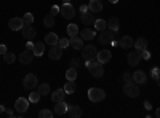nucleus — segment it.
Masks as SVG:
<instances>
[{
    "label": "nucleus",
    "instance_id": "nucleus-8",
    "mask_svg": "<svg viewBox=\"0 0 160 118\" xmlns=\"http://www.w3.org/2000/svg\"><path fill=\"white\" fill-rule=\"evenodd\" d=\"M28 109H29V99H26V97H18L16 102H15V110H16L18 113H24Z\"/></svg>",
    "mask_w": 160,
    "mask_h": 118
},
{
    "label": "nucleus",
    "instance_id": "nucleus-10",
    "mask_svg": "<svg viewBox=\"0 0 160 118\" xmlns=\"http://www.w3.org/2000/svg\"><path fill=\"white\" fill-rule=\"evenodd\" d=\"M34 53H32V50H24L22 53L19 54V62L21 64H31L34 61Z\"/></svg>",
    "mask_w": 160,
    "mask_h": 118
},
{
    "label": "nucleus",
    "instance_id": "nucleus-29",
    "mask_svg": "<svg viewBox=\"0 0 160 118\" xmlns=\"http://www.w3.org/2000/svg\"><path fill=\"white\" fill-rule=\"evenodd\" d=\"M37 91H38L40 96H47V94H50V85H48V83L38 85V86H37Z\"/></svg>",
    "mask_w": 160,
    "mask_h": 118
},
{
    "label": "nucleus",
    "instance_id": "nucleus-2",
    "mask_svg": "<svg viewBox=\"0 0 160 118\" xmlns=\"http://www.w3.org/2000/svg\"><path fill=\"white\" fill-rule=\"evenodd\" d=\"M88 99L91 102H101L106 99V91L101 88H90L88 89Z\"/></svg>",
    "mask_w": 160,
    "mask_h": 118
},
{
    "label": "nucleus",
    "instance_id": "nucleus-41",
    "mask_svg": "<svg viewBox=\"0 0 160 118\" xmlns=\"http://www.w3.org/2000/svg\"><path fill=\"white\" fill-rule=\"evenodd\" d=\"M131 80H133V75H131L130 72H125V73H123V82L128 83V82H131Z\"/></svg>",
    "mask_w": 160,
    "mask_h": 118
},
{
    "label": "nucleus",
    "instance_id": "nucleus-34",
    "mask_svg": "<svg viewBox=\"0 0 160 118\" xmlns=\"http://www.w3.org/2000/svg\"><path fill=\"white\" fill-rule=\"evenodd\" d=\"M22 22H24V26H32V22H34L32 13H26V15L22 16Z\"/></svg>",
    "mask_w": 160,
    "mask_h": 118
},
{
    "label": "nucleus",
    "instance_id": "nucleus-26",
    "mask_svg": "<svg viewBox=\"0 0 160 118\" xmlns=\"http://www.w3.org/2000/svg\"><path fill=\"white\" fill-rule=\"evenodd\" d=\"M135 50H138V51H142V50H148V40H146L144 37H139L138 40H135Z\"/></svg>",
    "mask_w": 160,
    "mask_h": 118
},
{
    "label": "nucleus",
    "instance_id": "nucleus-39",
    "mask_svg": "<svg viewBox=\"0 0 160 118\" xmlns=\"http://www.w3.org/2000/svg\"><path fill=\"white\" fill-rule=\"evenodd\" d=\"M141 59H144V61H149L151 59V53H149L148 50H142L141 51Z\"/></svg>",
    "mask_w": 160,
    "mask_h": 118
},
{
    "label": "nucleus",
    "instance_id": "nucleus-32",
    "mask_svg": "<svg viewBox=\"0 0 160 118\" xmlns=\"http://www.w3.org/2000/svg\"><path fill=\"white\" fill-rule=\"evenodd\" d=\"M106 27H108V22H106L104 19H96L95 21V31H104Z\"/></svg>",
    "mask_w": 160,
    "mask_h": 118
},
{
    "label": "nucleus",
    "instance_id": "nucleus-53",
    "mask_svg": "<svg viewBox=\"0 0 160 118\" xmlns=\"http://www.w3.org/2000/svg\"><path fill=\"white\" fill-rule=\"evenodd\" d=\"M109 2H111V3H117V2H118V0H109Z\"/></svg>",
    "mask_w": 160,
    "mask_h": 118
},
{
    "label": "nucleus",
    "instance_id": "nucleus-25",
    "mask_svg": "<svg viewBox=\"0 0 160 118\" xmlns=\"http://www.w3.org/2000/svg\"><path fill=\"white\" fill-rule=\"evenodd\" d=\"M82 109H80L78 106H71L69 109H68V115L71 116V118H78V116H82Z\"/></svg>",
    "mask_w": 160,
    "mask_h": 118
},
{
    "label": "nucleus",
    "instance_id": "nucleus-7",
    "mask_svg": "<svg viewBox=\"0 0 160 118\" xmlns=\"http://www.w3.org/2000/svg\"><path fill=\"white\" fill-rule=\"evenodd\" d=\"M127 62L131 65V67H136V65L141 62V51L138 50H133L127 54Z\"/></svg>",
    "mask_w": 160,
    "mask_h": 118
},
{
    "label": "nucleus",
    "instance_id": "nucleus-16",
    "mask_svg": "<svg viewBox=\"0 0 160 118\" xmlns=\"http://www.w3.org/2000/svg\"><path fill=\"white\" fill-rule=\"evenodd\" d=\"M80 37H82L85 42H90V40H93V38L96 37V31H93V29H90V27L82 29V31H80Z\"/></svg>",
    "mask_w": 160,
    "mask_h": 118
},
{
    "label": "nucleus",
    "instance_id": "nucleus-21",
    "mask_svg": "<svg viewBox=\"0 0 160 118\" xmlns=\"http://www.w3.org/2000/svg\"><path fill=\"white\" fill-rule=\"evenodd\" d=\"M80 19H82V22L83 24H87V26H90V24H95V18H93V13L88 10V11H85V13H80Z\"/></svg>",
    "mask_w": 160,
    "mask_h": 118
},
{
    "label": "nucleus",
    "instance_id": "nucleus-22",
    "mask_svg": "<svg viewBox=\"0 0 160 118\" xmlns=\"http://www.w3.org/2000/svg\"><path fill=\"white\" fill-rule=\"evenodd\" d=\"M32 53H34V56H35V58H40V56H43V53H45V43H42V42H38V43H34Z\"/></svg>",
    "mask_w": 160,
    "mask_h": 118
},
{
    "label": "nucleus",
    "instance_id": "nucleus-3",
    "mask_svg": "<svg viewBox=\"0 0 160 118\" xmlns=\"http://www.w3.org/2000/svg\"><path fill=\"white\" fill-rule=\"evenodd\" d=\"M98 58V50L93 45H87L82 48V59L83 61H95Z\"/></svg>",
    "mask_w": 160,
    "mask_h": 118
},
{
    "label": "nucleus",
    "instance_id": "nucleus-5",
    "mask_svg": "<svg viewBox=\"0 0 160 118\" xmlns=\"http://www.w3.org/2000/svg\"><path fill=\"white\" fill-rule=\"evenodd\" d=\"M123 93L128 96V97H138L139 96V88H138V85L135 83V82H128V83H125L123 85Z\"/></svg>",
    "mask_w": 160,
    "mask_h": 118
},
{
    "label": "nucleus",
    "instance_id": "nucleus-1",
    "mask_svg": "<svg viewBox=\"0 0 160 118\" xmlns=\"http://www.w3.org/2000/svg\"><path fill=\"white\" fill-rule=\"evenodd\" d=\"M85 65H87L88 72L95 78H101L104 75V67H102L104 64H101L98 59H95V61H85Z\"/></svg>",
    "mask_w": 160,
    "mask_h": 118
},
{
    "label": "nucleus",
    "instance_id": "nucleus-48",
    "mask_svg": "<svg viewBox=\"0 0 160 118\" xmlns=\"http://www.w3.org/2000/svg\"><path fill=\"white\" fill-rule=\"evenodd\" d=\"M144 107H146V109H148V110H151V109H152V107H151V102H148V101H146V102H144Z\"/></svg>",
    "mask_w": 160,
    "mask_h": 118
},
{
    "label": "nucleus",
    "instance_id": "nucleus-19",
    "mask_svg": "<svg viewBox=\"0 0 160 118\" xmlns=\"http://www.w3.org/2000/svg\"><path fill=\"white\" fill-rule=\"evenodd\" d=\"M66 94H68V93L64 91V88H59V89H56L55 93L51 94V101L55 102V104H56V102H61V101L66 99Z\"/></svg>",
    "mask_w": 160,
    "mask_h": 118
},
{
    "label": "nucleus",
    "instance_id": "nucleus-46",
    "mask_svg": "<svg viewBox=\"0 0 160 118\" xmlns=\"http://www.w3.org/2000/svg\"><path fill=\"white\" fill-rule=\"evenodd\" d=\"M34 48V43H31V40H28V43H26V50H32Z\"/></svg>",
    "mask_w": 160,
    "mask_h": 118
},
{
    "label": "nucleus",
    "instance_id": "nucleus-9",
    "mask_svg": "<svg viewBox=\"0 0 160 118\" xmlns=\"http://www.w3.org/2000/svg\"><path fill=\"white\" fill-rule=\"evenodd\" d=\"M22 86L26 89H34L37 86V77L34 73H28L24 77V80H22Z\"/></svg>",
    "mask_w": 160,
    "mask_h": 118
},
{
    "label": "nucleus",
    "instance_id": "nucleus-44",
    "mask_svg": "<svg viewBox=\"0 0 160 118\" xmlns=\"http://www.w3.org/2000/svg\"><path fill=\"white\" fill-rule=\"evenodd\" d=\"M5 53H7V46H5V45H0V54L3 56Z\"/></svg>",
    "mask_w": 160,
    "mask_h": 118
},
{
    "label": "nucleus",
    "instance_id": "nucleus-6",
    "mask_svg": "<svg viewBox=\"0 0 160 118\" xmlns=\"http://www.w3.org/2000/svg\"><path fill=\"white\" fill-rule=\"evenodd\" d=\"M59 15H61L62 18H66V19H72V18L75 16V8H74L71 3H64V5H61V8H59Z\"/></svg>",
    "mask_w": 160,
    "mask_h": 118
},
{
    "label": "nucleus",
    "instance_id": "nucleus-4",
    "mask_svg": "<svg viewBox=\"0 0 160 118\" xmlns=\"http://www.w3.org/2000/svg\"><path fill=\"white\" fill-rule=\"evenodd\" d=\"M114 37H115V32H114V31H111V29L108 27V29H104V31H101V32H99L98 40H99V43H102V45H106V43H111V45H112Z\"/></svg>",
    "mask_w": 160,
    "mask_h": 118
},
{
    "label": "nucleus",
    "instance_id": "nucleus-14",
    "mask_svg": "<svg viewBox=\"0 0 160 118\" xmlns=\"http://www.w3.org/2000/svg\"><path fill=\"white\" fill-rule=\"evenodd\" d=\"M48 56H50L51 59H55V61L61 59V56H62V48H59L58 45H53V46L50 48V51H48Z\"/></svg>",
    "mask_w": 160,
    "mask_h": 118
},
{
    "label": "nucleus",
    "instance_id": "nucleus-15",
    "mask_svg": "<svg viewBox=\"0 0 160 118\" xmlns=\"http://www.w3.org/2000/svg\"><path fill=\"white\" fill-rule=\"evenodd\" d=\"M133 45H135V40H133V38H131V35H123L122 38H120V40H118V46L120 48H131Z\"/></svg>",
    "mask_w": 160,
    "mask_h": 118
},
{
    "label": "nucleus",
    "instance_id": "nucleus-27",
    "mask_svg": "<svg viewBox=\"0 0 160 118\" xmlns=\"http://www.w3.org/2000/svg\"><path fill=\"white\" fill-rule=\"evenodd\" d=\"M75 89H77V86H75V80H68V82H66V85H64V91H66L68 94L75 93Z\"/></svg>",
    "mask_w": 160,
    "mask_h": 118
},
{
    "label": "nucleus",
    "instance_id": "nucleus-20",
    "mask_svg": "<svg viewBox=\"0 0 160 118\" xmlns=\"http://www.w3.org/2000/svg\"><path fill=\"white\" fill-rule=\"evenodd\" d=\"M71 106H68L64 101H61V102H56L55 104V113L56 115H64V113H68V109H69Z\"/></svg>",
    "mask_w": 160,
    "mask_h": 118
},
{
    "label": "nucleus",
    "instance_id": "nucleus-51",
    "mask_svg": "<svg viewBox=\"0 0 160 118\" xmlns=\"http://www.w3.org/2000/svg\"><path fill=\"white\" fill-rule=\"evenodd\" d=\"M155 116H157V118H160V107L157 109V112H155Z\"/></svg>",
    "mask_w": 160,
    "mask_h": 118
},
{
    "label": "nucleus",
    "instance_id": "nucleus-33",
    "mask_svg": "<svg viewBox=\"0 0 160 118\" xmlns=\"http://www.w3.org/2000/svg\"><path fill=\"white\" fill-rule=\"evenodd\" d=\"M43 26L45 27H53L55 26V16H51V15H47L45 18H43Z\"/></svg>",
    "mask_w": 160,
    "mask_h": 118
},
{
    "label": "nucleus",
    "instance_id": "nucleus-11",
    "mask_svg": "<svg viewBox=\"0 0 160 118\" xmlns=\"http://www.w3.org/2000/svg\"><path fill=\"white\" fill-rule=\"evenodd\" d=\"M83 38L80 35H74V37H69V45L74 48V50H82L83 48Z\"/></svg>",
    "mask_w": 160,
    "mask_h": 118
},
{
    "label": "nucleus",
    "instance_id": "nucleus-43",
    "mask_svg": "<svg viewBox=\"0 0 160 118\" xmlns=\"http://www.w3.org/2000/svg\"><path fill=\"white\" fill-rule=\"evenodd\" d=\"M151 75H152L154 78H157V77L160 75V69H158V67H152V70H151Z\"/></svg>",
    "mask_w": 160,
    "mask_h": 118
},
{
    "label": "nucleus",
    "instance_id": "nucleus-50",
    "mask_svg": "<svg viewBox=\"0 0 160 118\" xmlns=\"http://www.w3.org/2000/svg\"><path fill=\"white\" fill-rule=\"evenodd\" d=\"M155 82H157V86H158V88H160V75H158V77H157V78H155Z\"/></svg>",
    "mask_w": 160,
    "mask_h": 118
},
{
    "label": "nucleus",
    "instance_id": "nucleus-24",
    "mask_svg": "<svg viewBox=\"0 0 160 118\" xmlns=\"http://www.w3.org/2000/svg\"><path fill=\"white\" fill-rule=\"evenodd\" d=\"M58 42H59V38H58V35H56L55 32H48V34L45 35V43H48L50 46L58 45Z\"/></svg>",
    "mask_w": 160,
    "mask_h": 118
},
{
    "label": "nucleus",
    "instance_id": "nucleus-13",
    "mask_svg": "<svg viewBox=\"0 0 160 118\" xmlns=\"http://www.w3.org/2000/svg\"><path fill=\"white\" fill-rule=\"evenodd\" d=\"M21 32H22V35H24L26 40H32V38L37 35V31L32 27V26H24V27L21 29Z\"/></svg>",
    "mask_w": 160,
    "mask_h": 118
},
{
    "label": "nucleus",
    "instance_id": "nucleus-52",
    "mask_svg": "<svg viewBox=\"0 0 160 118\" xmlns=\"http://www.w3.org/2000/svg\"><path fill=\"white\" fill-rule=\"evenodd\" d=\"M62 3H71V0H61Z\"/></svg>",
    "mask_w": 160,
    "mask_h": 118
},
{
    "label": "nucleus",
    "instance_id": "nucleus-47",
    "mask_svg": "<svg viewBox=\"0 0 160 118\" xmlns=\"http://www.w3.org/2000/svg\"><path fill=\"white\" fill-rule=\"evenodd\" d=\"M5 113H7L8 116H15V110H5Z\"/></svg>",
    "mask_w": 160,
    "mask_h": 118
},
{
    "label": "nucleus",
    "instance_id": "nucleus-36",
    "mask_svg": "<svg viewBox=\"0 0 160 118\" xmlns=\"http://www.w3.org/2000/svg\"><path fill=\"white\" fill-rule=\"evenodd\" d=\"M53 115H55V113H53L51 110H48V109H42V110L38 112V116L40 118H53Z\"/></svg>",
    "mask_w": 160,
    "mask_h": 118
},
{
    "label": "nucleus",
    "instance_id": "nucleus-40",
    "mask_svg": "<svg viewBox=\"0 0 160 118\" xmlns=\"http://www.w3.org/2000/svg\"><path fill=\"white\" fill-rule=\"evenodd\" d=\"M50 15L56 18V15H59V8H58L56 5H55V7H51V10H50Z\"/></svg>",
    "mask_w": 160,
    "mask_h": 118
},
{
    "label": "nucleus",
    "instance_id": "nucleus-17",
    "mask_svg": "<svg viewBox=\"0 0 160 118\" xmlns=\"http://www.w3.org/2000/svg\"><path fill=\"white\" fill-rule=\"evenodd\" d=\"M111 58H112V53L109 50H102V51H98V61L101 62V64H106V62H109L111 61Z\"/></svg>",
    "mask_w": 160,
    "mask_h": 118
},
{
    "label": "nucleus",
    "instance_id": "nucleus-23",
    "mask_svg": "<svg viewBox=\"0 0 160 118\" xmlns=\"http://www.w3.org/2000/svg\"><path fill=\"white\" fill-rule=\"evenodd\" d=\"M88 10H90L91 13H99V11L102 10V3L99 2V0H90Z\"/></svg>",
    "mask_w": 160,
    "mask_h": 118
},
{
    "label": "nucleus",
    "instance_id": "nucleus-42",
    "mask_svg": "<svg viewBox=\"0 0 160 118\" xmlns=\"http://www.w3.org/2000/svg\"><path fill=\"white\" fill-rule=\"evenodd\" d=\"M80 65V59H77V58H74V59H71V67H74V69H77Z\"/></svg>",
    "mask_w": 160,
    "mask_h": 118
},
{
    "label": "nucleus",
    "instance_id": "nucleus-12",
    "mask_svg": "<svg viewBox=\"0 0 160 118\" xmlns=\"http://www.w3.org/2000/svg\"><path fill=\"white\" fill-rule=\"evenodd\" d=\"M8 27L11 31H21L24 27V22H22V18H11L8 21Z\"/></svg>",
    "mask_w": 160,
    "mask_h": 118
},
{
    "label": "nucleus",
    "instance_id": "nucleus-37",
    "mask_svg": "<svg viewBox=\"0 0 160 118\" xmlns=\"http://www.w3.org/2000/svg\"><path fill=\"white\" fill-rule=\"evenodd\" d=\"M40 97H42V96L38 94V91H32V93L29 94V102H34L35 104V102L40 101Z\"/></svg>",
    "mask_w": 160,
    "mask_h": 118
},
{
    "label": "nucleus",
    "instance_id": "nucleus-38",
    "mask_svg": "<svg viewBox=\"0 0 160 118\" xmlns=\"http://www.w3.org/2000/svg\"><path fill=\"white\" fill-rule=\"evenodd\" d=\"M58 46L62 48V50L68 48V46H69V38H68V37H66V38H61V40L58 42Z\"/></svg>",
    "mask_w": 160,
    "mask_h": 118
},
{
    "label": "nucleus",
    "instance_id": "nucleus-30",
    "mask_svg": "<svg viewBox=\"0 0 160 118\" xmlns=\"http://www.w3.org/2000/svg\"><path fill=\"white\" fill-rule=\"evenodd\" d=\"M66 31H68V35L69 37H74V35H78V26L77 24H69L68 26V29H66Z\"/></svg>",
    "mask_w": 160,
    "mask_h": 118
},
{
    "label": "nucleus",
    "instance_id": "nucleus-35",
    "mask_svg": "<svg viewBox=\"0 0 160 118\" xmlns=\"http://www.w3.org/2000/svg\"><path fill=\"white\" fill-rule=\"evenodd\" d=\"M3 61H5L7 64H13V62L16 61V56L13 54V53H8V51H7V53L3 54Z\"/></svg>",
    "mask_w": 160,
    "mask_h": 118
},
{
    "label": "nucleus",
    "instance_id": "nucleus-49",
    "mask_svg": "<svg viewBox=\"0 0 160 118\" xmlns=\"http://www.w3.org/2000/svg\"><path fill=\"white\" fill-rule=\"evenodd\" d=\"M5 110H7V109H5V106H0V115L5 113Z\"/></svg>",
    "mask_w": 160,
    "mask_h": 118
},
{
    "label": "nucleus",
    "instance_id": "nucleus-28",
    "mask_svg": "<svg viewBox=\"0 0 160 118\" xmlns=\"http://www.w3.org/2000/svg\"><path fill=\"white\" fill-rule=\"evenodd\" d=\"M108 27H109L111 31L117 32V31L120 29V22H118V18H111V19L108 21Z\"/></svg>",
    "mask_w": 160,
    "mask_h": 118
},
{
    "label": "nucleus",
    "instance_id": "nucleus-45",
    "mask_svg": "<svg viewBox=\"0 0 160 118\" xmlns=\"http://www.w3.org/2000/svg\"><path fill=\"white\" fill-rule=\"evenodd\" d=\"M88 11V5H80V13H85Z\"/></svg>",
    "mask_w": 160,
    "mask_h": 118
},
{
    "label": "nucleus",
    "instance_id": "nucleus-31",
    "mask_svg": "<svg viewBox=\"0 0 160 118\" xmlns=\"http://www.w3.org/2000/svg\"><path fill=\"white\" fill-rule=\"evenodd\" d=\"M75 78H77V69L69 67L66 70V80H75Z\"/></svg>",
    "mask_w": 160,
    "mask_h": 118
},
{
    "label": "nucleus",
    "instance_id": "nucleus-18",
    "mask_svg": "<svg viewBox=\"0 0 160 118\" xmlns=\"http://www.w3.org/2000/svg\"><path fill=\"white\" fill-rule=\"evenodd\" d=\"M146 73L142 70H135L133 72V82H135L136 85H144L146 83Z\"/></svg>",
    "mask_w": 160,
    "mask_h": 118
}]
</instances>
